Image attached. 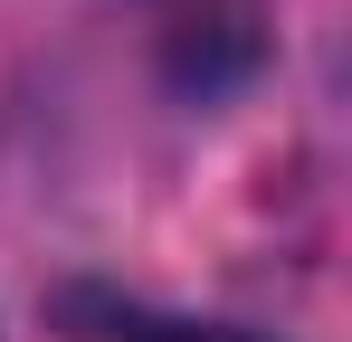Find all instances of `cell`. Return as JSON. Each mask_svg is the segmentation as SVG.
<instances>
[{
    "instance_id": "obj_1",
    "label": "cell",
    "mask_w": 352,
    "mask_h": 342,
    "mask_svg": "<svg viewBox=\"0 0 352 342\" xmlns=\"http://www.w3.org/2000/svg\"><path fill=\"white\" fill-rule=\"evenodd\" d=\"M124 342H267V333H238V323H124Z\"/></svg>"
}]
</instances>
